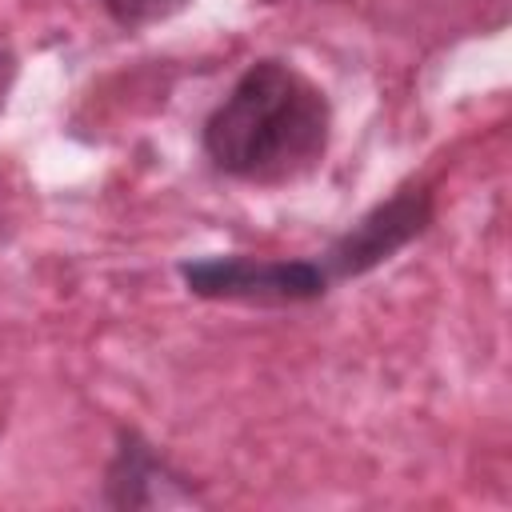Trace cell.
<instances>
[{
	"label": "cell",
	"mask_w": 512,
	"mask_h": 512,
	"mask_svg": "<svg viewBox=\"0 0 512 512\" xmlns=\"http://www.w3.org/2000/svg\"><path fill=\"white\" fill-rule=\"evenodd\" d=\"M100 4H104V12H108L116 24H124V28H144V24H156V20L172 16V12H180L188 0H100Z\"/></svg>",
	"instance_id": "obj_5"
},
{
	"label": "cell",
	"mask_w": 512,
	"mask_h": 512,
	"mask_svg": "<svg viewBox=\"0 0 512 512\" xmlns=\"http://www.w3.org/2000/svg\"><path fill=\"white\" fill-rule=\"evenodd\" d=\"M328 96L284 60H256L204 124L208 160L248 184H288L328 148Z\"/></svg>",
	"instance_id": "obj_1"
},
{
	"label": "cell",
	"mask_w": 512,
	"mask_h": 512,
	"mask_svg": "<svg viewBox=\"0 0 512 512\" xmlns=\"http://www.w3.org/2000/svg\"><path fill=\"white\" fill-rule=\"evenodd\" d=\"M432 220V196L428 188H400L392 200L376 204L368 216H360L324 256V272L328 280H348V276H364L368 268L384 264L392 252H400L404 244H412Z\"/></svg>",
	"instance_id": "obj_3"
},
{
	"label": "cell",
	"mask_w": 512,
	"mask_h": 512,
	"mask_svg": "<svg viewBox=\"0 0 512 512\" xmlns=\"http://www.w3.org/2000/svg\"><path fill=\"white\" fill-rule=\"evenodd\" d=\"M160 476H172L168 464L140 440V436H124L120 448H116V460H112V472H108V488H112V500L124 504V508H144V504H164V488H156L152 480Z\"/></svg>",
	"instance_id": "obj_4"
},
{
	"label": "cell",
	"mask_w": 512,
	"mask_h": 512,
	"mask_svg": "<svg viewBox=\"0 0 512 512\" xmlns=\"http://www.w3.org/2000/svg\"><path fill=\"white\" fill-rule=\"evenodd\" d=\"M180 280L204 300L240 304H304L328 292L320 260H260V256H204L184 260Z\"/></svg>",
	"instance_id": "obj_2"
},
{
	"label": "cell",
	"mask_w": 512,
	"mask_h": 512,
	"mask_svg": "<svg viewBox=\"0 0 512 512\" xmlns=\"http://www.w3.org/2000/svg\"><path fill=\"white\" fill-rule=\"evenodd\" d=\"M12 76H16V56L0 44V104H4V96H8V88H12Z\"/></svg>",
	"instance_id": "obj_6"
}]
</instances>
